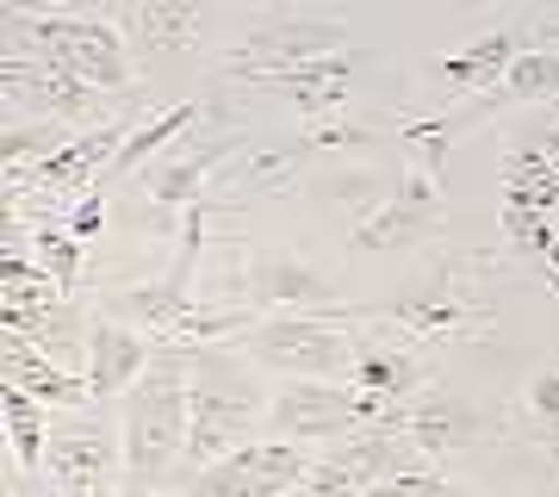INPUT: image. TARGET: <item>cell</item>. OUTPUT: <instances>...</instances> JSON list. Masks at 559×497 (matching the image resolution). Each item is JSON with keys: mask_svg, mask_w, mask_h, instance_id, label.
<instances>
[{"mask_svg": "<svg viewBox=\"0 0 559 497\" xmlns=\"http://www.w3.org/2000/svg\"><path fill=\"white\" fill-rule=\"evenodd\" d=\"M348 323H380L392 336H404L411 348L436 360L441 348L454 342H479L491 336L498 323V298H491V261L485 256H441L429 261L399 298L385 305H360V311H342Z\"/></svg>", "mask_w": 559, "mask_h": 497, "instance_id": "1", "label": "cell"}, {"mask_svg": "<svg viewBox=\"0 0 559 497\" xmlns=\"http://www.w3.org/2000/svg\"><path fill=\"white\" fill-rule=\"evenodd\" d=\"M187 360H193L187 348H162L150 374L124 392V497H156L162 478L187 460V404H193Z\"/></svg>", "mask_w": 559, "mask_h": 497, "instance_id": "2", "label": "cell"}, {"mask_svg": "<svg viewBox=\"0 0 559 497\" xmlns=\"http://www.w3.org/2000/svg\"><path fill=\"white\" fill-rule=\"evenodd\" d=\"M454 125H417V131H404V168L392 180V193H385L380 212H367L355 218V249H417V242L436 237L441 224V143H448Z\"/></svg>", "mask_w": 559, "mask_h": 497, "instance_id": "3", "label": "cell"}, {"mask_svg": "<svg viewBox=\"0 0 559 497\" xmlns=\"http://www.w3.org/2000/svg\"><path fill=\"white\" fill-rule=\"evenodd\" d=\"M112 318L138 323L156 348H187V355H193V348L242 342L261 323V311H249V305H212V298L175 293V286L162 280V286H124V293L112 298Z\"/></svg>", "mask_w": 559, "mask_h": 497, "instance_id": "4", "label": "cell"}, {"mask_svg": "<svg viewBox=\"0 0 559 497\" xmlns=\"http://www.w3.org/2000/svg\"><path fill=\"white\" fill-rule=\"evenodd\" d=\"M7 44L38 50L62 75L87 81L94 94L100 87H131V50L94 13H7Z\"/></svg>", "mask_w": 559, "mask_h": 497, "instance_id": "5", "label": "cell"}, {"mask_svg": "<svg viewBox=\"0 0 559 497\" xmlns=\"http://www.w3.org/2000/svg\"><path fill=\"white\" fill-rule=\"evenodd\" d=\"M392 411L380 398L355 392L348 379H286L267 398V441H348L360 429H385Z\"/></svg>", "mask_w": 559, "mask_h": 497, "instance_id": "6", "label": "cell"}, {"mask_svg": "<svg viewBox=\"0 0 559 497\" xmlns=\"http://www.w3.org/2000/svg\"><path fill=\"white\" fill-rule=\"evenodd\" d=\"M242 355L286 379H348L360 355V330L348 318H261L237 342Z\"/></svg>", "mask_w": 559, "mask_h": 497, "instance_id": "7", "label": "cell"}, {"mask_svg": "<svg viewBox=\"0 0 559 497\" xmlns=\"http://www.w3.org/2000/svg\"><path fill=\"white\" fill-rule=\"evenodd\" d=\"M242 150H249V143H242L237 131H224V138H212V143H187L180 156L150 162V168H143V237L175 242L180 212H187V205L205 193V180L218 175L230 156H242Z\"/></svg>", "mask_w": 559, "mask_h": 497, "instance_id": "8", "label": "cell"}, {"mask_svg": "<svg viewBox=\"0 0 559 497\" xmlns=\"http://www.w3.org/2000/svg\"><path fill=\"white\" fill-rule=\"evenodd\" d=\"M218 305H249V311H280V318H336V286L305 268L293 256H267V261H242L237 274H224Z\"/></svg>", "mask_w": 559, "mask_h": 497, "instance_id": "9", "label": "cell"}, {"mask_svg": "<svg viewBox=\"0 0 559 497\" xmlns=\"http://www.w3.org/2000/svg\"><path fill=\"white\" fill-rule=\"evenodd\" d=\"M342 50H348V25L342 20L261 13L224 69H230L237 81H255V75H274V69H299V62H318V57H342Z\"/></svg>", "mask_w": 559, "mask_h": 497, "instance_id": "10", "label": "cell"}, {"mask_svg": "<svg viewBox=\"0 0 559 497\" xmlns=\"http://www.w3.org/2000/svg\"><path fill=\"white\" fill-rule=\"evenodd\" d=\"M305 466H311V454L293 441H249L237 454L187 473V497H293Z\"/></svg>", "mask_w": 559, "mask_h": 497, "instance_id": "11", "label": "cell"}, {"mask_svg": "<svg viewBox=\"0 0 559 497\" xmlns=\"http://www.w3.org/2000/svg\"><path fill=\"white\" fill-rule=\"evenodd\" d=\"M399 460H404V441L392 436V429H360V436H348V441H330V448L305 466L293 497H367L385 473H399Z\"/></svg>", "mask_w": 559, "mask_h": 497, "instance_id": "12", "label": "cell"}, {"mask_svg": "<svg viewBox=\"0 0 559 497\" xmlns=\"http://www.w3.org/2000/svg\"><path fill=\"white\" fill-rule=\"evenodd\" d=\"M44 466H50V478H57L69 497H106L112 478H124V441H112V429L94 423V417L57 423Z\"/></svg>", "mask_w": 559, "mask_h": 497, "instance_id": "13", "label": "cell"}, {"mask_svg": "<svg viewBox=\"0 0 559 497\" xmlns=\"http://www.w3.org/2000/svg\"><path fill=\"white\" fill-rule=\"evenodd\" d=\"M360 330V355H355V374H348V386L367 398H380L385 411H392V423H399V411L411 404V398H423V386H429V374H436V360L423 355V348H411L404 336H367V323H355ZM385 423V429H392Z\"/></svg>", "mask_w": 559, "mask_h": 497, "instance_id": "14", "label": "cell"}, {"mask_svg": "<svg viewBox=\"0 0 559 497\" xmlns=\"http://www.w3.org/2000/svg\"><path fill=\"white\" fill-rule=\"evenodd\" d=\"M392 436L417 454H460V448H479L491 436V417H485L473 398H441V392H423L411 398L392 423Z\"/></svg>", "mask_w": 559, "mask_h": 497, "instance_id": "15", "label": "cell"}, {"mask_svg": "<svg viewBox=\"0 0 559 497\" xmlns=\"http://www.w3.org/2000/svg\"><path fill=\"white\" fill-rule=\"evenodd\" d=\"M156 355L162 348L143 336L138 323L112 318V311L87 318V392H94V404H100V398H124L143 374H150Z\"/></svg>", "mask_w": 559, "mask_h": 497, "instance_id": "16", "label": "cell"}, {"mask_svg": "<svg viewBox=\"0 0 559 497\" xmlns=\"http://www.w3.org/2000/svg\"><path fill=\"white\" fill-rule=\"evenodd\" d=\"M255 398H230V392H212V386H193V404H187V473H200V466H212V460L237 454V448H249V436H255Z\"/></svg>", "mask_w": 559, "mask_h": 497, "instance_id": "17", "label": "cell"}, {"mask_svg": "<svg viewBox=\"0 0 559 497\" xmlns=\"http://www.w3.org/2000/svg\"><path fill=\"white\" fill-rule=\"evenodd\" d=\"M355 50H342V57H318V62H299V69H274V75H255V87H274L299 106L305 125L318 119H336L342 106H348V87H355Z\"/></svg>", "mask_w": 559, "mask_h": 497, "instance_id": "18", "label": "cell"}, {"mask_svg": "<svg viewBox=\"0 0 559 497\" xmlns=\"http://www.w3.org/2000/svg\"><path fill=\"white\" fill-rule=\"evenodd\" d=\"M503 218L559 224V162L554 143H516L503 156Z\"/></svg>", "mask_w": 559, "mask_h": 497, "instance_id": "19", "label": "cell"}, {"mask_svg": "<svg viewBox=\"0 0 559 497\" xmlns=\"http://www.w3.org/2000/svg\"><path fill=\"white\" fill-rule=\"evenodd\" d=\"M0 379H7V392H25V398H38V404H62V411L94 404V392H87V374H69V367H57L44 348H32V342H20V336H7Z\"/></svg>", "mask_w": 559, "mask_h": 497, "instance_id": "20", "label": "cell"}, {"mask_svg": "<svg viewBox=\"0 0 559 497\" xmlns=\"http://www.w3.org/2000/svg\"><path fill=\"white\" fill-rule=\"evenodd\" d=\"M516 57H522L516 32H485V38L460 44L454 57H441L436 75H441V87H454V94H498Z\"/></svg>", "mask_w": 559, "mask_h": 497, "instance_id": "21", "label": "cell"}, {"mask_svg": "<svg viewBox=\"0 0 559 497\" xmlns=\"http://www.w3.org/2000/svg\"><path fill=\"white\" fill-rule=\"evenodd\" d=\"M305 143H274V150H242V156H230L224 162V180H218V193H293L299 187V175H305Z\"/></svg>", "mask_w": 559, "mask_h": 497, "instance_id": "22", "label": "cell"}, {"mask_svg": "<svg viewBox=\"0 0 559 497\" xmlns=\"http://www.w3.org/2000/svg\"><path fill=\"white\" fill-rule=\"evenodd\" d=\"M212 106L205 99H180V106H168V113H156V119H143L131 138H124V150L112 156V168H106V180H124V175H143L150 162H162L168 150H175L180 131H193V125L205 119Z\"/></svg>", "mask_w": 559, "mask_h": 497, "instance_id": "23", "label": "cell"}, {"mask_svg": "<svg viewBox=\"0 0 559 497\" xmlns=\"http://www.w3.org/2000/svg\"><path fill=\"white\" fill-rule=\"evenodd\" d=\"M124 25L138 32L143 50H193L200 44V13L187 0H143L124 13Z\"/></svg>", "mask_w": 559, "mask_h": 497, "instance_id": "24", "label": "cell"}, {"mask_svg": "<svg viewBox=\"0 0 559 497\" xmlns=\"http://www.w3.org/2000/svg\"><path fill=\"white\" fill-rule=\"evenodd\" d=\"M0 417H7V441H13V460H20L25 478L44 473V454H50V423H44V404L25 392L0 398Z\"/></svg>", "mask_w": 559, "mask_h": 497, "instance_id": "25", "label": "cell"}, {"mask_svg": "<svg viewBox=\"0 0 559 497\" xmlns=\"http://www.w3.org/2000/svg\"><path fill=\"white\" fill-rule=\"evenodd\" d=\"M491 99L503 106H535V99H559V50H522L510 62V75Z\"/></svg>", "mask_w": 559, "mask_h": 497, "instance_id": "26", "label": "cell"}, {"mask_svg": "<svg viewBox=\"0 0 559 497\" xmlns=\"http://www.w3.org/2000/svg\"><path fill=\"white\" fill-rule=\"evenodd\" d=\"M62 143H75V131L57 119L44 125H7V138H0V156H7V175H20V168H38L62 150Z\"/></svg>", "mask_w": 559, "mask_h": 497, "instance_id": "27", "label": "cell"}, {"mask_svg": "<svg viewBox=\"0 0 559 497\" xmlns=\"http://www.w3.org/2000/svg\"><path fill=\"white\" fill-rule=\"evenodd\" d=\"M32 249H38L44 274L57 280L69 298H75V286H81V237H69V224L38 218V224H32Z\"/></svg>", "mask_w": 559, "mask_h": 497, "instance_id": "28", "label": "cell"}, {"mask_svg": "<svg viewBox=\"0 0 559 497\" xmlns=\"http://www.w3.org/2000/svg\"><path fill=\"white\" fill-rule=\"evenodd\" d=\"M380 138L373 125H355V119H318V125H305V150H367V143Z\"/></svg>", "mask_w": 559, "mask_h": 497, "instance_id": "29", "label": "cell"}, {"mask_svg": "<svg viewBox=\"0 0 559 497\" xmlns=\"http://www.w3.org/2000/svg\"><path fill=\"white\" fill-rule=\"evenodd\" d=\"M367 497H466V492L448 485V478H436V473H411V466H399V473H385Z\"/></svg>", "mask_w": 559, "mask_h": 497, "instance_id": "30", "label": "cell"}, {"mask_svg": "<svg viewBox=\"0 0 559 497\" xmlns=\"http://www.w3.org/2000/svg\"><path fill=\"white\" fill-rule=\"evenodd\" d=\"M522 398H528V417H535L540 429L559 441V360H554V367H540V374L528 379V392H522Z\"/></svg>", "mask_w": 559, "mask_h": 497, "instance_id": "31", "label": "cell"}, {"mask_svg": "<svg viewBox=\"0 0 559 497\" xmlns=\"http://www.w3.org/2000/svg\"><path fill=\"white\" fill-rule=\"evenodd\" d=\"M100 224H106L100 193H81V199H75V212H69V237H81V242H87L94 230H100Z\"/></svg>", "mask_w": 559, "mask_h": 497, "instance_id": "32", "label": "cell"}, {"mask_svg": "<svg viewBox=\"0 0 559 497\" xmlns=\"http://www.w3.org/2000/svg\"><path fill=\"white\" fill-rule=\"evenodd\" d=\"M540 280H547V286L559 293V237L547 242V256H540Z\"/></svg>", "mask_w": 559, "mask_h": 497, "instance_id": "33", "label": "cell"}, {"mask_svg": "<svg viewBox=\"0 0 559 497\" xmlns=\"http://www.w3.org/2000/svg\"><path fill=\"white\" fill-rule=\"evenodd\" d=\"M554 162H559V138H554Z\"/></svg>", "mask_w": 559, "mask_h": 497, "instance_id": "34", "label": "cell"}]
</instances>
